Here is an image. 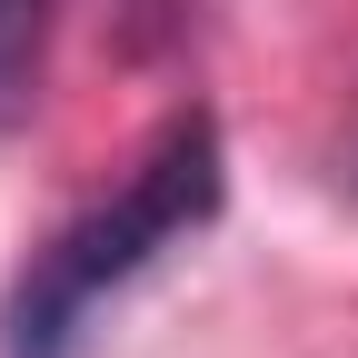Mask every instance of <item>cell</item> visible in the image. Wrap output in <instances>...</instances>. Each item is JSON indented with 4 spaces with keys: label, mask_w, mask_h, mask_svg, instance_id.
<instances>
[{
    "label": "cell",
    "mask_w": 358,
    "mask_h": 358,
    "mask_svg": "<svg viewBox=\"0 0 358 358\" xmlns=\"http://www.w3.org/2000/svg\"><path fill=\"white\" fill-rule=\"evenodd\" d=\"M229 199V150H219L209 110H179L150 129V150L129 159L90 209H70L50 239L20 259L10 299H0V358H80L90 319L140 279L159 249L209 229Z\"/></svg>",
    "instance_id": "obj_1"
},
{
    "label": "cell",
    "mask_w": 358,
    "mask_h": 358,
    "mask_svg": "<svg viewBox=\"0 0 358 358\" xmlns=\"http://www.w3.org/2000/svg\"><path fill=\"white\" fill-rule=\"evenodd\" d=\"M40 60H50V0H0V129L40 100Z\"/></svg>",
    "instance_id": "obj_2"
},
{
    "label": "cell",
    "mask_w": 358,
    "mask_h": 358,
    "mask_svg": "<svg viewBox=\"0 0 358 358\" xmlns=\"http://www.w3.org/2000/svg\"><path fill=\"white\" fill-rule=\"evenodd\" d=\"M329 179H338V189L358 199V110H348V129H338V140H329Z\"/></svg>",
    "instance_id": "obj_3"
}]
</instances>
